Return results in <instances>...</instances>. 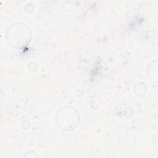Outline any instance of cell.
Returning a JSON list of instances; mask_svg holds the SVG:
<instances>
[{
	"mask_svg": "<svg viewBox=\"0 0 158 158\" xmlns=\"http://www.w3.org/2000/svg\"><path fill=\"white\" fill-rule=\"evenodd\" d=\"M8 30L16 34L15 35L10 33H7V36H9V38H7V40L11 45H14V47H16V46H19L20 47L28 43L30 33L29 29H27L25 25H20V27L19 25L15 26L12 25L11 27H9Z\"/></svg>",
	"mask_w": 158,
	"mask_h": 158,
	"instance_id": "cell-1",
	"label": "cell"
},
{
	"mask_svg": "<svg viewBox=\"0 0 158 158\" xmlns=\"http://www.w3.org/2000/svg\"><path fill=\"white\" fill-rule=\"evenodd\" d=\"M57 113L59 127L64 130H70L73 129L78 122V115L75 112V109L70 107H64Z\"/></svg>",
	"mask_w": 158,
	"mask_h": 158,
	"instance_id": "cell-2",
	"label": "cell"
}]
</instances>
